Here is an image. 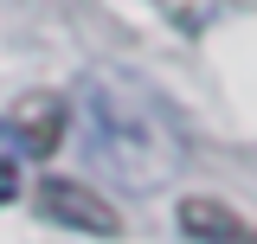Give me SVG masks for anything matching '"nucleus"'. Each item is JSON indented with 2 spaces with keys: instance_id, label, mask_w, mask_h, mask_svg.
I'll list each match as a JSON object with an SVG mask.
<instances>
[{
  "instance_id": "4",
  "label": "nucleus",
  "mask_w": 257,
  "mask_h": 244,
  "mask_svg": "<svg viewBox=\"0 0 257 244\" xmlns=\"http://www.w3.org/2000/svg\"><path fill=\"white\" fill-rule=\"evenodd\" d=\"M20 193V161H13V142H7V129H0V206Z\"/></svg>"
},
{
  "instance_id": "1",
  "label": "nucleus",
  "mask_w": 257,
  "mask_h": 244,
  "mask_svg": "<svg viewBox=\"0 0 257 244\" xmlns=\"http://www.w3.org/2000/svg\"><path fill=\"white\" fill-rule=\"evenodd\" d=\"M32 206H39L45 225L84 231V238H116V231H122V212H116L96 186H77V180H39Z\"/></svg>"
},
{
  "instance_id": "2",
  "label": "nucleus",
  "mask_w": 257,
  "mask_h": 244,
  "mask_svg": "<svg viewBox=\"0 0 257 244\" xmlns=\"http://www.w3.org/2000/svg\"><path fill=\"white\" fill-rule=\"evenodd\" d=\"M0 129H7L13 154H52L58 135H64V103H58V96H26Z\"/></svg>"
},
{
  "instance_id": "3",
  "label": "nucleus",
  "mask_w": 257,
  "mask_h": 244,
  "mask_svg": "<svg viewBox=\"0 0 257 244\" xmlns=\"http://www.w3.org/2000/svg\"><path fill=\"white\" fill-rule=\"evenodd\" d=\"M180 231L193 244H257V225H244L219 199H180Z\"/></svg>"
}]
</instances>
